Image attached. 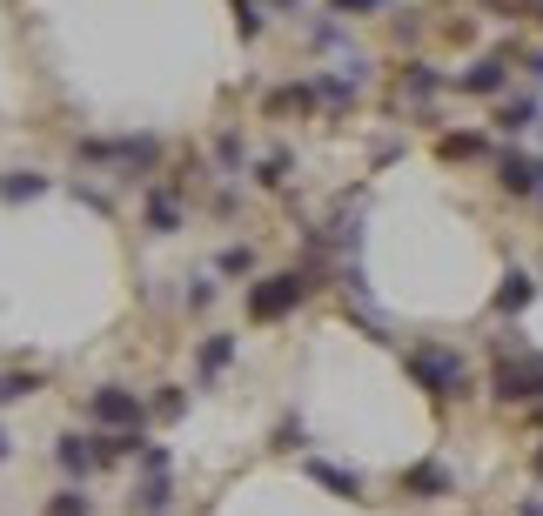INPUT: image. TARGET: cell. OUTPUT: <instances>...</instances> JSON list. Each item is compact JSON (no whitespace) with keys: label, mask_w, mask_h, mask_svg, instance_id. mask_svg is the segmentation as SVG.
<instances>
[{"label":"cell","mask_w":543,"mask_h":516,"mask_svg":"<svg viewBox=\"0 0 543 516\" xmlns=\"http://www.w3.org/2000/svg\"><path fill=\"white\" fill-rule=\"evenodd\" d=\"M302 295H309L302 275H262V282L249 289V315H255V322H275V315H289Z\"/></svg>","instance_id":"obj_1"},{"label":"cell","mask_w":543,"mask_h":516,"mask_svg":"<svg viewBox=\"0 0 543 516\" xmlns=\"http://www.w3.org/2000/svg\"><path fill=\"white\" fill-rule=\"evenodd\" d=\"M409 369H416V382H423L430 396H470V382H463V362L443 356V349H416V356H409Z\"/></svg>","instance_id":"obj_2"},{"label":"cell","mask_w":543,"mask_h":516,"mask_svg":"<svg viewBox=\"0 0 543 516\" xmlns=\"http://www.w3.org/2000/svg\"><path fill=\"white\" fill-rule=\"evenodd\" d=\"M497 396H503V403H530V396H543V356L503 362V369H497Z\"/></svg>","instance_id":"obj_3"},{"label":"cell","mask_w":543,"mask_h":516,"mask_svg":"<svg viewBox=\"0 0 543 516\" xmlns=\"http://www.w3.org/2000/svg\"><path fill=\"white\" fill-rule=\"evenodd\" d=\"M94 416L135 436V429H141V396H128V389H94Z\"/></svg>","instance_id":"obj_4"},{"label":"cell","mask_w":543,"mask_h":516,"mask_svg":"<svg viewBox=\"0 0 543 516\" xmlns=\"http://www.w3.org/2000/svg\"><path fill=\"white\" fill-rule=\"evenodd\" d=\"M503 188H510V195H537L543 168H537V161H523V155H510V161H503Z\"/></svg>","instance_id":"obj_5"},{"label":"cell","mask_w":543,"mask_h":516,"mask_svg":"<svg viewBox=\"0 0 543 516\" xmlns=\"http://www.w3.org/2000/svg\"><path fill=\"white\" fill-rule=\"evenodd\" d=\"M54 456H61V470H74V476H88L94 463H101V449H88L81 436H61V449H54Z\"/></svg>","instance_id":"obj_6"},{"label":"cell","mask_w":543,"mask_h":516,"mask_svg":"<svg viewBox=\"0 0 543 516\" xmlns=\"http://www.w3.org/2000/svg\"><path fill=\"white\" fill-rule=\"evenodd\" d=\"M463 88L470 94H497L503 88V61H476V68L463 74Z\"/></svg>","instance_id":"obj_7"},{"label":"cell","mask_w":543,"mask_h":516,"mask_svg":"<svg viewBox=\"0 0 543 516\" xmlns=\"http://www.w3.org/2000/svg\"><path fill=\"white\" fill-rule=\"evenodd\" d=\"M530 295H537V289H530V275H503V295H497V309H523V302H530Z\"/></svg>","instance_id":"obj_8"},{"label":"cell","mask_w":543,"mask_h":516,"mask_svg":"<svg viewBox=\"0 0 543 516\" xmlns=\"http://www.w3.org/2000/svg\"><path fill=\"white\" fill-rule=\"evenodd\" d=\"M228 356H235V336H208V342H202V376H215Z\"/></svg>","instance_id":"obj_9"},{"label":"cell","mask_w":543,"mask_h":516,"mask_svg":"<svg viewBox=\"0 0 543 516\" xmlns=\"http://www.w3.org/2000/svg\"><path fill=\"white\" fill-rule=\"evenodd\" d=\"M309 470H316V483H329V490H342V496H362V483L349 470H329V463H309Z\"/></svg>","instance_id":"obj_10"},{"label":"cell","mask_w":543,"mask_h":516,"mask_svg":"<svg viewBox=\"0 0 543 516\" xmlns=\"http://www.w3.org/2000/svg\"><path fill=\"white\" fill-rule=\"evenodd\" d=\"M41 188H47L41 175H7V181H0V195H7V202H21V195H41Z\"/></svg>","instance_id":"obj_11"},{"label":"cell","mask_w":543,"mask_h":516,"mask_svg":"<svg viewBox=\"0 0 543 516\" xmlns=\"http://www.w3.org/2000/svg\"><path fill=\"white\" fill-rule=\"evenodd\" d=\"M47 516H88V496H81V490H61L54 503H47Z\"/></svg>","instance_id":"obj_12"},{"label":"cell","mask_w":543,"mask_h":516,"mask_svg":"<svg viewBox=\"0 0 543 516\" xmlns=\"http://www.w3.org/2000/svg\"><path fill=\"white\" fill-rule=\"evenodd\" d=\"M403 483H409V490H443V470H436V463H423V470H409Z\"/></svg>","instance_id":"obj_13"},{"label":"cell","mask_w":543,"mask_h":516,"mask_svg":"<svg viewBox=\"0 0 543 516\" xmlns=\"http://www.w3.org/2000/svg\"><path fill=\"white\" fill-rule=\"evenodd\" d=\"M476 148H483V141H476V135H443V155H450V161L476 155Z\"/></svg>","instance_id":"obj_14"},{"label":"cell","mask_w":543,"mask_h":516,"mask_svg":"<svg viewBox=\"0 0 543 516\" xmlns=\"http://www.w3.org/2000/svg\"><path fill=\"white\" fill-rule=\"evenodd\" d=\"M14 396H34V376H0V403H14Z\"/></svg>","instance_id":"obj_15"},{"label":"cell","mask_w":543,"mask_h":516,"mask_svg":"<svg viewBox=\"0 0 543 516\" xmlns=\"http://www.w3.org/2000/svg\"><path fill=\"white\" fill-rule=\"evenodd\" d=\"M530 121H537L530 101H510V108H503V128H530Z\"/></svg>","instance_id":"obj_16"},{"label":"cell","mask_w":543,"mask_h":516,"mask_svg":"<svg viewBox=\"0 0 543 516\" xmlns=\"http://www.w3.org/2000/svg\"><path fill=\"white\" fill-rule=\"evenodd\" d=\"M269 108H275V114H289V108H309V88H282V94L269 101Z\"/></svg>","instance_id":"obj_17"},{"label":"cell","mask_w":543,"mask_h":516,"mask_svg":"<svg viewBox=\"0 0 543 516\" xmlns=\"http://www.w3.org/2000/svg\"><path fill=\"white\" fill-rule=\"evenodd\" d=\"M135 503H141V510H168V483H161V476H155V483H148V490H141Z\"/></svg>","instance_id":"obj_18"},{"label":"cell","mask_w":543,"mask_h":516,"mask_svg":"<svg viewBox=\"0 0 543 516\" xmlns=\"http://www.w3.org/2000/svg\"><path fill=\"white\" fill-rule=\"evenodd\" d=\"M148 222H155V228H175V202H168V195H155V202H148Z\"/></svg>","instance_id":"obj_19"},{"label":"cell","mask_w":543,"mask_h":516,"mask_svg":"<svg viewBox=\"0 0 543 516\" xmlns=\"http://www.w3.org/2000/svg\"><path fill=\"white\" fill-rule=\"evenodd\" d=\"M235 21H242V34H255V27H262V14H255V0H235Z\"/></svg>","instance_id":"obj_20"},{"label":"cell","mask_w":543,"mask_h":516,"mask_svg":"<svg viewBox=\"0 0 543 516\" xmlns=\"http://www.w3.org/2000/svg\"><path fill=\"white\" fill-rule=\"evenodd\" d=\"M336 7H356V14H376V7H389V0H336Z\"/></svg>","instance_id":"obj_21"},{"label":"cell","mask_w":543,"mask_h":516,"mask_svg":"<svg viewBox=\"0 0 543 516\" xmlns=\"http://www.w3.org/2000/svg\"><path fill=\"white\" fill-rule=\"evenodd\" d=\"M0 456H7V436H0Z\"/></svg>","instance_id":"obj_22"},{"label":"cell","mask_w":543,"mask_h":516,"mask_svg":"<svg viewBox=\"0 0 543 516\" xmlns=\"http://www.w3.org/2000/svg\"><path fill=\"white\" fill-rule=\"evenodd\" d=\"M537 476H543V456H537Z\"/></svg>","instance_id":"obj_23"}]
</instances>
